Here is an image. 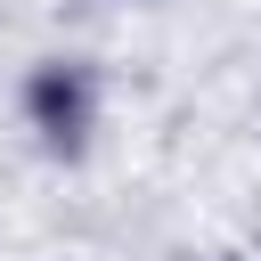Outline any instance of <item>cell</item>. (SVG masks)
Here are the masks:
<instances>
[{"label":"cell","instance_id":"1","mask_svg":"<svg viewBox=\"0 0 261 261\" xmlns=\"http://www.w3.org/2000/svg\"><path fill=\"white\" fill-rule=\"evenodd\" d=\"M16 114H24V130H33L41 155L82 163L90 139H98V114H106L98 65H90V57H33L24 82H16Z\"/></svg>","mask_w":261,"mask_h":261},{"label":"cell","instance_id":"2","mask_svg":"<svg viewBox=\"0 0 261 261\" xmlns=\"http://www.w3.org/2000/svg\"><path fill=\"white\" fill-rule=\"evenodd\" d=\"M212 261H237V253H212Z\"/></svg>","mask_w":261,"mask_h":261}]
</instances>
